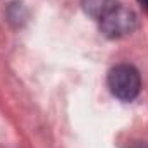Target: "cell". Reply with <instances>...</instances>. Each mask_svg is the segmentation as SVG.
<instances>
[{
  "label": "cell",
  "mask_w": 148,
  "mask_h": 148,
  "mask_svg": "<svg viewBox=\"0 0 148 148\" xmlns=\"http://www.w3.org/2000/svg\"><path fill=\"white\" fill-rule=\"evenodd\" d=\"M131 148H148L147 145H141V143H138V145H134V147H131Z\"/></svg>",
  "instance_id": "obj_5"
},
{
  "label": "cell",
  "mask_w": 148,
  "mask_h": 148,
  "mask_svg": "<svg viewBox=\"0 0 148 148\" xmlns=\"http://www.w3.org/2000/svg\"><path fill=\"white\" fill-rule=\"evenodd\" d=\"M138 2H140V5H141L145 10H148V0H138Z\"/></svg>",
  "instance_id": "obj_4"
},
{
  "label": "cell",
  "mask_w": 148,
  "mask_h": 148,
  "mask_svg": "<svg viewBox=\"0 0 148 148\" xmlns=\"http://www.w3.org/2000/svg\"><path fill=\"white\" fill-rule=\"evenodd\" d=\"M138 24L136 14L122 5H115L107 16L100 19V29L107 38H122L126 35H131Z\"/></svg>",
  "instance_id": "obj_2"
},
{
  "label": "cell",
  "mask_w": 148,
  "mask_h": 148,
  "mask_svg": "<svg viewBox=\"0 0 148 148\" xmlns=\"http://www.w3.org/2000/svg\"><path fill=\"white\" fill-rule=\"evenodd\" d=\"M117 5V0H83V9L88 16L95 19H102Z\"/></svg>",
  "instance_id": "obj_3"
},
{
  "label": "cell",
  "mask_w": 148,
  "mask_h": 148,
  "mask_svg": "<svg viewBox=\"0 0 148 148\" xmlns=\"http://www.w3.org/2000/svg\"><path fill=\"white\" fill-rule=\"evenodd\" d=\"M107 83H109L112 95L126 102H131L133 98H136L141 90L140 73L129 64H119L112 67L109 77H107Z\"/></svg>",
  "instance_id": "obj_1"
}]
</instances>
